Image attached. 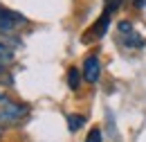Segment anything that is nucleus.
<instances>
[{
	"label": "nucleus",
	"instance_id": "nucleus-7",
	"mask_svg": "<svg viewBox=\"0 0 146 142\" xmlns=\"http://www.w3.org/2000/svg\"><path fill=\"white\" fill-rule=\"evenodd\" d=\"M81 79H83V74H81L79 68H70L68 70V86H70V90H79Z\"/></svg>",
	"mask_w": 146,
	"mask_h": 142
},
{
	"label": "nucleus",
	"instance_id": "nucleus-4",
	"mask_svg": "<svg viewBox=\"0 0 146 142\" xmlns=\"http://www.w3.org/2000/svg\"><path fill=\"white\" fill-rule=\"evenodd\" d=\"M81 74H83V79H86L88 84H97V81H99V77H101V61H99L94 54L86 56Z\"/></svg>",
	"mask_w": 146,
	"mask_h": 142
},
{
	"label": "nucleus",
	"instance_id": "nucleus-3",
	"mask_svg": "<svg viewBox=\"0 0 146 142\" xmlns=\"http://www.w3.org/2000/svg\"><path fill=\"white\" fill-rule=\"evenodd\" d=\"M25 23H27V20H25V16H20L18 11H11V9L0 7V32L9 34V32H14V29L23 27Z\"/></svg>",
	"mask_w": 146,
	"mask_h": 142
},
{
	"label": "nucleus",
	"instance_id": "nucleus-6",
	"mask_svg": "<svg viewBox=\"0 0 146 142\" xmlns=\"http://www.w3.org/2000/svg\"><path fill=\"white\" fill-rule=\"evenodd\" d=\"M11 61H14V50L9 45V38L0 36V68H7Z\"/></svg>",
	"mask_w": 146,
	"mask_h": 142
},
{
	"label": "nucleus",
	"instance_id": "nucleus-5",
	"mask_svg": "<svg viewBox=\"0 0 146 142\" xmlns=\"http://www.w3.org/2000/svg\"><path fill=\"white\" fill-rule=\"evenodd\" d=\"M108 25H110V16L108 14H101V18L92 25L90 29L86 32V36H83V41L86 43H90V41H97V38H101V36L108 32Z\"/></svg>",
	"mask_w": 146,
	"mask_h": 142
},
{
	"label": "nucleus",
	"instance_id": "nucleus-1",
	"mask_svg": "<svg viewBox=\"0 0 146 142\" xmlns=\"http://www.w3.org/2000/svg\"><path fill=\"white\" fill-rule=\"evenodd\" d=\"M29 113V106L27 104H20V102H14L9 97L0 99V126H9L16 124L20 120H25Z\"/></svg>",
	"mask_w": 146,
	"mask_h": 142
},
{
	"label": "nucleus",
	"instance_id": "nucleus-11",
	"mask_svg": "<svg viewBox=\"0 0 146 142\" xmlns=\"http://www.w3.org/2000/svg\"><path fill=\"white\" fill-rule=\"evenodd\" d=\"M133 2H135V7H139V9L146 5V0H133Z\"/></svg>",
	"mask_w": 146,
	"mask_h": 142
},
{
	"label": "nucleus",
	"instance_id": "nucleus-2",
	"mask_svg": "<svg viewBox=\"0 0 146 142\" xmlns=\"http://www.w3.org/2000/svg\"><path fill=\"white\" fill-rule=\"evenodd\" d=\"M117 32H119V41H121V45H126L130 50H139V48H144V38L135 32V27L128 23V20H121L119 25H117Z\"/></svg>",
	"mask_w": 146,
	"mask_h": 142
},
{
	"label": "nucleus",
	"instance_id": "nucleus-8",
	"mask_svg": "<svg viewBox=\"0 0 146 142\" xmlns=\"http://www.w3.org/2000/svg\"><path fill=\"white\" fill-rule=\"evenodd\" d=\"M83 124H86V117H83V115H68V126H70V131H79Z\"/></svg>",
	"mask_w": 146,
	"mask_h": 142
},
{
	"label": "nucleus",
	"instance_id": "nucleus-10",
	"mask_svg": "<svg viewBox=\"0 0 146 142\" xmlns=\"http://www.w3.org/2000/svg\"><path fill=\"white\" fill-rule=\"evenodd\" d=\"M121 7V0H106V9H104V14H112V11H117Z\"/></svg>",
	"mask_w": 146,
	"mask_h": 142
},
{
	"label": "nucleus",
	"instance_id": "nucleus-9",
	"mask_svg": "<svg viewBox=\"0 0 146 142\" xmlns=\"http://www.w3.org/2000/svg\"><path fill=\"white\" fill-rule=\"evenodd\" d=\"M86 142H104V135H101V129H99V126L90 129V133H88Z\"/></svg>",
	"mask_w": 146,
	"mask_h": 142
}]
</instances>
